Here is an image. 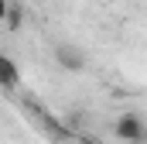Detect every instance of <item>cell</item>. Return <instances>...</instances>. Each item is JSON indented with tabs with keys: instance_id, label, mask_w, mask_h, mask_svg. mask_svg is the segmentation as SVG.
Returning <instances> with one entry per match:
<instances>
[{
	"instance_id": "obj_1",
	"label": "cell",
	"mask_w": 147,
	"mask_h": 144,
	"mask_svg": "<svg viewBox=\"0 0 147 144\" xmlns=\"http://www.w3.org/2000/svg\"><path fill=\"white\" fill-rule=\"evenodd\" d=\"M113 130H116L120 141H127V144H140V141H144V134H147L144 117H140V113H120Z\"/></svg>"
},
{
	"instance_id": "obj_2",
	"label": "cell",
	"mask_w": 147,
	"mask_h": 144,
	"mask_svg": "<svg viewBox=\"0 0 147 144\" xmlns=\"http://www.w3.org/2000/svg\"><path fill=\"white\" fill-rule=\"evenodd\" d=\"M55 62H58L65 72H82L86 69V55L79 52V45H72V41L55 45Z\"/></svg>"
},
{
	"instance_id": "obj_3",
	"label": "cell",
	"mask_w": 147,
	"mask_h": 144,
	"mask_svg": "<svg viewBox=\"0 0 147 144\" xmlns=\"http://www.w3.org/2000/svg\"><path fill=\"white\" fill-rule=\"evenodd\" d=\"M17 82H21V69H17V62H14L10 55L0 52V86H3V89H14Z\"/></svg>"
},
{
	"instance_id": "obj_4",
	"label": "cell",
	"mask_w": 147,
	"mask_h": 144,
	"mask_svg": "<svg viewBox=\"0 0 147 144\" xmlns=\"http://www.w3.org/2000/svg\"><path fill=\"white\" fill-rule=\"evenodd\" d=\"M7 14H10V3H7V0H0V21H7Z\"/></svg>"
},
{
	"instance_id": "obj_5",
	"label": "cell",
	"mask_w": 147,
	"mask_h": 144,
	"mask_svg": "<svg viewBox=\"0 0 147 144\" xmlns=\"http://www.w3.org/2000/svg\"><path fill=\"white\" fill-rule=\"evenodd\" d=\"M79 144H99V141H79Z\"/></svg>"
},
{
	"instance_id": "obj_6",
	"label": "cell",
	"mask_w": 147,
	"mask_h": 144,
	"mask_svg": "<svg viewBox=\"0 0 147 144\" xmlns=\"http://www.w3.org/2000/svg\"><path fill=\"white\" fill-rule=\"evenodd\" d=\"M7 3H17V0H7Z\"/></svg>"
}]
</instances>
